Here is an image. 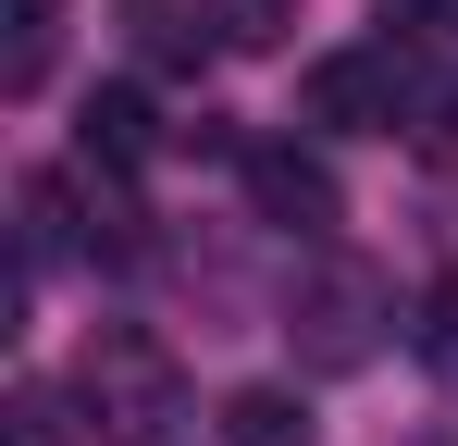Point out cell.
<instances>
[{
    "instance_id": "obj_6",
    "label": "cell",
    "mask_w": 458,
    "mask_h": 446,
    "mask_svg": "<svg viewBox=\"0 0 458 446\" xmlns=\"http://www.w3.org/2000/svg\"><path fill=\"white\" fill-rule=\"evenodd\" d=\"M211 434H224V446H322V422H310L298 384H235Z\"/></svg>"
},
{
    "instance_id": "obj_3",
    "label": "cell",
    "mask_w": 458,
    "mask_h": 446,
    "mask_svg": "<svg viewBox=\"0 0 458 446\" xmlns=\"http://www.w3.org/2000/svg\"><path fill=\"white\" fill-rule=\"evenodd\" d=\"M298 112L322 124V137H396L409 124V50L396 38H372V50H322L298 87Z\"/></svg>"
},
{
    "instance_id": "obj_5",
    "label": "cell",
    "mask_w": 458,
    "mask_h": 446,
    "mask_svg": "<svg viewBox=\"0 0 458 446\" xmlns=\"http://www.w3.org/2000/svg\"><path fill=\"white\" fill-rule=\"evenodd\" d=\"M149 149H161L149 87H87V112H75V161H99V174H137Z\"/></svg>"
},
{
    "instance_id": "obj_7",
    "label": "cell",
    "mask_w": 458,
    "mask_h": 446,
    "mask_svg": "<svg viewBox=\"0 0 458 446\" xmlns=\"http://www.w3.org/2000/svg\"><path fill=\"white\" fill-rule=\"evenodd\" d=\"M50 38H63V0H13V74H0L13 99L50 87Z\"/></svg>"
},
{
    "instance_id": "obj_1",
    "label": "cell",
    "mask_w": 458,
    "mask_h": 446,
    "mask_svg": "<svg viewBox=\"0 0 458 446\" xmlns=\"http://www.w3.org/2000/svg\"><path fill=\"white\" fill-rule=\"evenodd\" d=\"M75 397H87V422L112 446H186V372H174V347L137 335V322H99L75 347Z\"/></svg>"
},
{
    "instance_id": "obj_9",
    "label": "cell",
    "mask_w": 458,
    "mask_h": 446,
    "mask_svg": "<svg viewBox=\"0 0 458 446\" xmlns=\"http://www.w3.org/2000/svg\"><path fill=\"white\" fill-rule=\"evenodd\" d=\"M421 347H446V360H458V273L434 286V310H421Z\"/></svg>"
},
{
    "instance_id": "obj_2",
    "label": "cell",
    "mask_w": 458,
    "mask_h": 446,
    "mask_svg": "<svg viewBox=\"0 0 458 446\" xmlns=\"http://www.w3.org/2000/svg\"><path fill=\"white\" fill-rule=\"evenodd\" d=\"M384 310H396V297H384L372 261H322V273L285 297V335H298L310 372H360V360L384 347Z\"/></svg>"
},
{
    "instance_id": "obj_4",
    "label": "cell",
    "mask_w": 458,
    "mask_h": 446,
    "mask_svg": "<svg viewBox=\"0 0 458 446\" xmlns=\"http://www.w3.org/2000/svg\"><path fill=\"white\" fill-rule=\"evenodd\" d=\"M248 161V199H260V223H285V236H335L347 223V199H335V161L298 137H260V149H235Z\"/></svg>"
},
{
    "instance_id": "obj_8",
    "label": "cell",
    "mask_w": 458,
    "mask_h": 446,
    "mask_svg": "<svg viewBox=\"0 0 458 446\" xmlns=\"http://www.w3.org/2000/svg\"><path fill=\"white\" fill-rule=\"evenodd\" d=\"M211 25H224V50H285L298 38V0H211Z\"/></svg>"
}]
</instances>
